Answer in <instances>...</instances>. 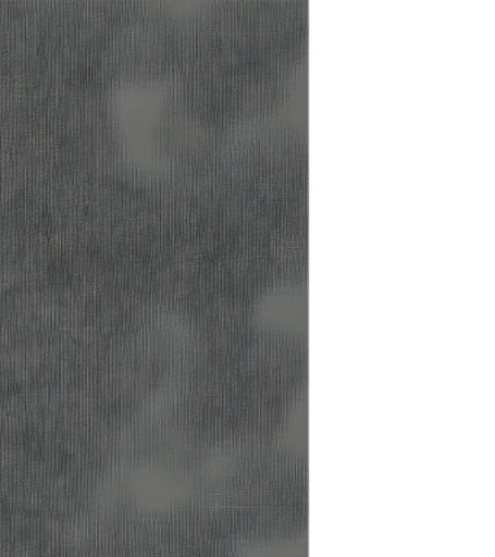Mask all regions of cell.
<instances>
[{
    "mask_svg": "<svg viewBox=\"0 0 495 557\" xmlns=\"http://www.w3.org/2000/svg\"><path fill=\"white\" fill-rule=\"evenodd\" d=\"M260 325L273 334L286 338L306 337V299L299 294L298 286H285L273 289L264 296L258 311Z\"/></svg>",
    "mask_w": 495,
    "mask_h": 557,
    "instance_id": "obj_1",
    "label": "cell"
}]
</instances>
